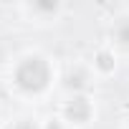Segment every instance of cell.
Here are the masks:
<instances>
[{"instance_id":"cell-6","label":"cell","mask_w":129,"mask_h":129,"mask_svg":"<svg viewBox=\"0 0 129 129\" xmlns=\"http://www.w3.org/2000/svg\"><path fill=\"white\" fill-rule=\"evenodd\" d=\"M106 43L119 53V58H129V8L119 10L109 28H106Z\"/></svg>"},{"instance_id":"cell-8","label":"cell","mask_w":129,"mask_h":129,"mask_svg":"<svg viewBox=\"0 0 129 129\" xmlns=\"http://www.w3.org/2000/svg\"><path fill=\"white\" fill-rule=\"evenodd\" d=\"M41 129H66V124H63V121L58 119V114L53 111L51 116H46V119L41 121Z\"/></svg>"},{"instance_id":"cell-4","label":"cell","mask_w":129,"mask_h":129,"mask_svg":"<svg viewBox=\"0 0 129 129\" xmlns=\"http://www.w3.org/2000/svg\"><path fill=\"white\" fill-rule=\"evenodd\" d=\"M28 23H38V25H51L58 23L66 13V5L58 0H33V3H20L15 8Z\"/></svg>"},{"instance_id":"cell-5","label":"cell","mask_w":129,"mask_h":129,"mask_svg":"<svg viewBox=\"0 0 129 129\" xmlns=\"http://www.w3.org/2000/svg\"><path fill=\"white\" fill-rule=\"evenodd\" d=\"M89 61V69H91V74L96 76V81H106V79H111L116 71H119V53L104 41V43H99L94 51H91V56L86 58Z\"/></svg>"},{"instance_id":"cell-3","label":"cell","mask_w":129,"mask_h":129,"mask_svg":"<svg viewBox=\"0 0 129 129\" xmlns=\"http://www.w3.org/2000/svg\"><path fill=\"white\" fill-rule=\"evenodd\" d=\"M96 81V76L89 69V61L76 58L74 63H69L66 69H61V81L58 89L63 94H91V84Z\"/></svg>"},{"instance_id":"cell-1","label":"cell","mask_w":129,"mask_h":129,"mask_svg":"<svg viewBox=\"0 0 129 129\" xmlns=\"http://www.w3.org/2000/svg\"><path fill=\"white\" fill-rule=\"evenodd\" d=\"M58 81H61V69L56 58H51L38 48H28L20 56H15L8 71V84L13 96L25 104H41L51 99L58 91Z\"/></svg>"},{"instance_id":"cell-7","label":"cell","mask_w":129,"mask_h":129,"mask_svg":"<svg viewBox=\"0 0 129 129\" xmlns=\"http://www.w3.org/2000/svg\"><path fill=\"white\" fill-rule=\"evenodd\" d=\"M8 129H41V121L33 116H18L15 121L8 124Z\"/></svg>"},{"instance_id":"cell-2","label":"cell","mask_w":129,"mask_h":129,"mask_svg":"<svg viewBox=\"0 0 129 129\" xmlns=\"http://www.w3.org/2000/svg\"><path fill=\"white\" fill-rule=\"evenodd\" d=\"M56 114L66 124V129H89L99 116V106L91 94H63Z\"/></svg>"}]
</instances>
